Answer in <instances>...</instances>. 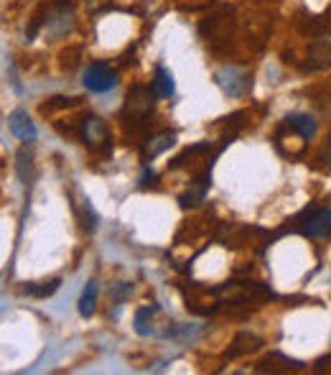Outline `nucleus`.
Instances as JSON below:
<instances>
[{"label": "nucleus", "mask_w": 331, "mask_h": 375, "mask_svg": "<svg viewBox=\"0 0 331 375\" xmlns=\"http://www.w3.org/2000/svg\"><path fill=\"white\" fill-rule=\"evenodd\" d=\"M153 92H148L146 87H132L127 94L125 107H123V118H125L127 125L138 128L146 125L148 118H151V105H153Z\"/></svg>", "instance_id": "f257e3e1"}, {"label": "nucleus", "mask_w": 331, "mask_h": 375, "mask_svg": "<svg viewBox=\"0 0 331 375\" xmlns=\"http://www.w3.org/2000/svg\"><path fill=\"white\" fill-rule=\"evenodd\" d=\"M214 82H217L222 92L230 94V97H242V94L250 90V72L237 64H225L222 69H217L214 74Z\"/></svg>", "instance_id": "f03ea898"}, {"label": "nucleus", "mask_w": 331, "mask_h": 375, "mask_svg": "<svg viewBox=\"0 0 331 375\" xmlns=\"http://www.w3.org/2000/svg\"><path fill=\"white\" fill-rule=\"evenodd\" d=\"M85 87L89 90V92H110V90L118 87V72H115L113 67H107V64H102V61H94V64H89V67L85 69Z\"/></svg>", "instance_id": "7ed1b4c3"}, {"label": "nucleus", "mask_w": 331, "mask_h": 375, "mask_svg": "<svg viewBox=\"0 0 331 375\" xmlns=\"http://www.w3.org/2000/svg\"><path fill=\"white\" fill-rule=\"evenodd\" d=\"M80 138L85 146L89 148H99L102 143L110 141V130H107L105 121L97 118V115H87L85 121H82V130H80Z\"/></svg>", "instance_id": "20e7f679"}, {"label": "nucleus", "mask_w": 331, "mask_h": 375, "mask_svg": "<svg viewBox=\"0 0 331 375\" xmlns=\"http://www.w3.org/2000/svg\"><path fill=\"white\" fill-rule=\"evenodd\" d=\"M304 233L308 235V238H326V235L331 233V209H326V207L306 209Z\"/></svg>", "instance_id": "39448f33"}, {"label": "nucleus", "mask_w": 331, "mask_h": 375, "mask_svg": "<svg viewBox=\"0 0 331 375\" xmlns=\"http://www.w3.org/2000/svg\"><path fill=\"white\" fill-rule=\"evenodd\" d=\"M8 128L23 143L36 141V135H39V130H36V125H33V121L28 118L26 110H13V113L8 115Z\"/></svg>", "instance_id": "423d86ee"}, {"label": "nucleus", "mask_w": 331, "mask_h": 375, "mask_svg": "<svg viewBox=\"0 0 331 375\" xmlns=\"http://www.w3.org/2000/svg\"><path fill=\"white\" fill-rule=\"evenodd\" d=\"M331 67V39H316L308 47V61H306V72H316V69Z\"/></svg>", "instance_id": "0eeeda50"}, {"label": "nucleus", "mask_w": 331, "mask_h": 375, "mask_svg": "<svg viewBox=\"0 0 331 375\" xmlns=\"http://www.w3.org/2000/svg\"><path fill=\"white\" fill-rule=\"evenodd\" d=\"M151 92H153V97H158V100H166V97H171V94L176 92V82H173L171 69H166V67L156 69L153 82H151Z\"/></svg>", "instance_id": "6e6552de"}, {"label": "nucleus", "mask_w": 331, "mask_h": 375, "mask_svg": "<svg viewBox=\"0 0 331 375\" xmlns=\"http://www.w3.org/2000/svg\"><path fill=\"white\" fill-rule=\"evenodd\" d=\"M173 141H176V133H173V130H163V133L153 135L151 141L143 146V159H146V161L156 159L158 154H163L166 148H171Z\"/></svg>", "instance_id": "1a4fd4ad"}, {"label": "nucleus", "mask_w": 331, "mask_h": 375, "mask_svg": "<svg viewBox=\"0 0 331 375\" xmlns=\"http://www.w3.org/2000/svg\"><path fill=\"white\" fill-rule=\"evenodd\" d=\"M46 26L54 36H64L69 28H72V8L69 6H59L51 13V18H46Z\"/></svg>", "instance_id": "9d476101"}, {"label": "nucleus", "mask_w": 331, "mask_h": 375, "mask_svg": "<svg viewBox=\"0 0 331 375\" xmlns=\"http://www.w3.org/2000/svg\"><path fill=\"white\" fill-rule=\"evenodd\" d=\"M285 125L291 128L296 135H301V138H313L316 135V121H313L311 115H288Z\"/></svg>", "instance_id": "9b49d317"}, {"label": "nucleus", "mask_w": 331, "mask_h": 375, "mask_svg": "<svg viewBox=\"0 0 331 375\" xmlns=\"http://www.w3.org/2000/svg\"><path fill=\"white\" fill-rule=\"evenodd\" d=\"M97 294H99L97 281H89L85 286V291H82V296H80V314L85 316V319H89V316L94 314V309H97Z\"/></svg>", "instance_id": "f8f14e48"}, {"label": "nucleus", "mask_w": 331, "mask_h": 375, "mask_svg": "<svg viewBox=\"0 0 331 375\" xmlns=\"http://www.w3.org/2000/svg\"><path fill=\"white\" fill-rule=\"evenodd\" d=\"M161 309L153 304V307H146V309H140L138 314H135V332L138 335H156V329H153V316L158 314Z\"/></svg>", "instance_id": "ddd939ff"}, {"label": "nucleus", "mask_w": 331, "mask_h": 375, "mask_svg": "<svg viewBox=\"0 0 331 375\" xmlns=\"http://www.w3.org/2000/svg\"><path fill=\"white\" fill-rule=\"evenodd\" d=\"M206 187H209V181H206V176H201V179H196V181H194L192 192H186V195L181 197V204H184V207H192V204H199V202L204 199Z\"/></svg>", "instance_id": "4468645a"}, {"label": "nucleus", "mask_w": 331, "mask_h": 375, "mask_svg": "<svg viewBox=\"0 0 331 375\" xmlns=\"http://www.w3.org/2000/svg\"><path fill=\"white\" fill-rule=\"evenodd\" d=\"M235 345H237V348L232 350V355H242V352H252V350H258L263 342H260L255 335H247L245 332V335H239L237 340H235Z\"/></svg>", "instance_id": "2eb2a0df"}, {"label": "nucleus", "mask_w": 331, "mask_h": 375, "mask_svg": "<svg viewBox=\"0 0 331 375\" xmlns=\"http://www.w3.org/2000/svg\"><path fill=\"white\" fill-rule=\"evenodd\" d=\"M59 278H54V281L49 283H41V286H26L23 291H26L28 296H39V299H46V296H51L56 288H59Z\"/></svg>", "instance_id": "dca6fc26"}]
</instances>
